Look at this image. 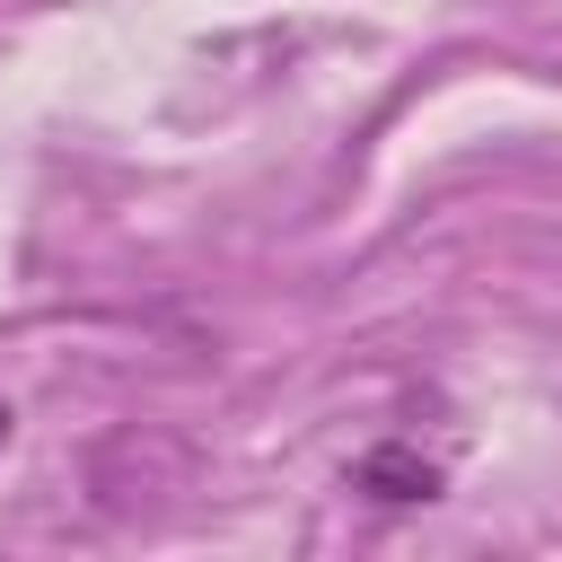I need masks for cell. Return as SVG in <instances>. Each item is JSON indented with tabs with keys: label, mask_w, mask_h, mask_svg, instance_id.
I'll return each mask as SVG.
<instances>
[{
	"label": "cell",
	"mask_w": 562,
	"mask_h": 562,
	"mask_svg": "<svg viewBox=\"0 0 562 562\" xmlns=\"http://www.w3.org/2000/svg\"><path fill=\"white\" fill-rule=\"evenodd\" d=\"M439 465L422 457V448H404V439H378L360 465H351V492H369V501H386V509H413V501H439Z\"/></svg>",
	"instance_id": "obj_1"
},
{
	"label": "cell",
	"mask_w": 562,
	"mask_h": 562,
	"mask_svg": "<svg viewBox=\"0 0 562 562\" xmlns=\"http://www.w3.org/2000/svg\"><path fill=\"white\" fill-rule=\"evenodd\" d=\"M9 430H18V413H9V395H0V448H9Z\"/></svg>",
	"instance_id": "obj_2"
}]
</instances>
